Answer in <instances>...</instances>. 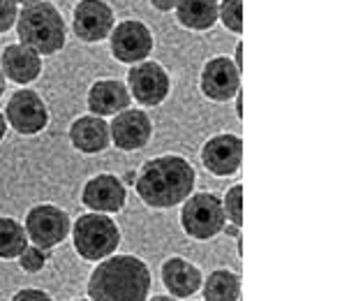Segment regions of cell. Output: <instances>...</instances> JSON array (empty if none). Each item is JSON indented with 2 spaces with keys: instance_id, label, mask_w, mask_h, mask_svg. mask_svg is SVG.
I'll return each mask as SVG.
<instances>
[{
  "instance_id": "cell-12",
  "label": "cell",
  "mask_w": 356,
  "mask_h": 301,
  "mask_svg": "<svg viewBox=\"0 0 356 301\" xmlns=\"http://www.w3.org/2000/svg\"><path fill=\"white\" fill-rule=\"evenodd\" d=\"M199 88L213 102H229L241 91V70L227 56H216L204 65Z\"/></svg>"
},
{
  "instance_id": "cell-18",
  "label": "cell",
  "mask_w": 356,
  "mask_h": 301,
  "mask_svg": "<svg viewBox=\"0 0 356 301\" xmlns=\"http://www.w3.org/2000/svg\"><path fill=\"white\" fill-rule=\"evenodd\" d=\"M70 144H72L79 153L86 155H97L102 150L109 148L111 134H109V123L102 116H79L70 125Z\"/></svg>"
},
{
  "instance_id": "cell-35",
  "label": "cell",
  "mask_w": 356,
  "mask_h": 301,
  "mask_svg": "<svg viewBox=\"0 0 356 301\" xmlns=\"http://www.w3.org/2000/svg\"><path fill=\"white\" fill-rule=\"evenodd\" d=\"M74 301H90V299H74Z\"/></svg>"
},
{
  "instance_id": "cell-1",
  "label": "cell",
  "mask_w": 356,
  "mask_h": 301,
  "mask_svg": "<svg viewBox=\"0 0 356 301\" xmlns=\"http://www.w3.org/2000/svg\"><path fill=\"white\" fill-rule=\"evenodd\" d=\"M197 174L183 155H158L137 169L132 188L148 209H174L192 195Z\"/></svg>"
},
{
  "instance_id": "cell-28",
  "label": "cell",
  "mask_w": 356,
  "mask_h": 301,
  "mask_svg": "<svg viewBox=\"0 0 356 301\" xmlns=\"http://www.w3.org/2000/svg\"><path fill=\"white\" fill-rule=\"evenodd\" d=\"M234 65H236L238 70L243 68V45H236V54H234Z\"/></svg>"
},
{
  "instance_id": "cell-4",
  "label": "cell",
  "mask_w": 356,
  "mask_h": 301,
  "mask_svg": "<svg viewBox=\"0 0 356 301\" xmlns=\"http://www.w3.org/2000/svg\"><path fill=\"white\" fill-rule=\"evenodd\" d=\"M70 234H72L76 255L86 262L104 260L120 246V227L106 213H83L72 223Z\"/></svg>"
},
{
  "instance_id": "cell-14",
  "label": "cell",
  "mask_w": 356,
  "mask_h": 301,
  "mask_svg": "<svg viewBox=\"0 0 356 301\" xmlns=\"http://www.w3.org/2000/svg\"><path fill=\"white\" fill-rule=\"evenodd\" d=\"M81 202L95 213H118L127 202V188L116 174H97L86 181L81 190Z\"/></svg>"
},
{
  "instance_id": "cell-32",
  "label": "cell",
  "mask_w": 356,
  "mask_h": 301,
  "mask_svg": "<svg viewBox=\"0 0 356 301\" xmlns=\"http://www.w3.org/2000/svg\"><path fill=\"white\" fill-rule=\"evenodd\" d=\"M148 301H181V299H176L172 295H158V297H153V299H148Z\"/></svg>"
},
{
  "instance_id": "cell-30",
  "label": "cell",
  "mask_w": 356,
  "mask_h": 301,
  "mask_svg": "<svg viewBox=\"0 0 356 301\" xmlns=\"http://www.w3.org/2000/svg\"><path fill=\"white\" fill-rule=\"evenodd\" d=\"M222 232H225L227 236H238V234H241V227H236V225H225V227H222Z\"/></svg>"
},
{
  "instance_id": "cell-2",
  "label": "cell",
  "mask_w": 356,
  "mask_h": 301,
  "mask_svg": "<svg viewBox=\"0 0 356 301\" xmlns=\"http://www.w3.org/2000/svg\"><path fill=\"white\" fill-rule=\"evenodd\" d=\"M151 269L137 255H109L88 278L90 301H146L151 295Z\"/></svg>"
},
{
  "instance_id": "cell-17",
  "label": "cell",
  "mask_w": 356,
  "mask_h": 301,
  "mask_svg": "<svg viewBox=\"0 0 356 301\" xmlns=\"http://www.w3.org/2000/svg\"><path fill=\"white\" fill-rule=\"evenodd\" d=\"M0 70H3L5 79H12V82L19 86L33 84L35 79H40L42 75V56L35 54L31 47L17 42V45H10L3 49Z\"/></svg>"
},
{
  "instance_id": "cell-29",
  "label": "cell",
  "mask_w": 356,
  "mask_h": 301,
  "mask_svg": "<svg viewBox=\"0 0 356 301\" xmlns=\"http://www.w3.org/2000/svg\"><path fill=\"white\" fill-rule=\"evenodd\" d=\"M234 102H236V118H243V93H236L234 95Z\"/></svg>"
},
{
  "instance_id": "cell-11",
  "label": "cell",
  "mask_w": 356,
  "mask_h": 301,
  "mask_svg": "<svg viewBox=\"0 0 356 301\" xmlns=\"http://www.w3.org/2000/svg\"><path fill=\"white\" fill-rule=\"evenodd\" d=\"M109 134H111V144L118 150L134 153V150H141L151 141L153 123L148 118V114L127 107V109L113 116V121L109 123Z\"/></svg>"
},
{
  "instance_id": "cell-33",
  "label": "cell",
  "mask_w": 356,
  "mask_h": 301,
  "mask_svg": "<svg viewBox=\"0 0 356 301\" xmlns=\"http://www.w3.org/2000/svg\"><path fill=\"white\" fill-rule=\"evenodd\" d=\"M5 88H7V79H5V75H3V70H0V98H3Z\"/></svg>"
},
{
  "instance_id": "cell-6",
  "label": "cell",
  "mask_w": 356,
  "mask_h": 301,
  "mask_svg": "<svg viewBox=\"0 0 356 301\" xmlns=\"http://www.w3.org/2000/svg\"><path fill=\"white\" fill-rule=\"evenodd\" d=\"M24 229L28 236V243L40 246L51 253L58 248L63 241L67 239L70 229H72V220H70L67 211H63L56 204H38L26 213Z\"/></svg>"
},
{
  "instance_id": "cell-22",
  "label": "cell",
  "mask_w": 356,
  "mask_h": 301,
  "mask_svg": "<svg viewBox=\"0 0 356 301\" xmlns=\"http://www.w3.org/2000/svg\"><path fill=\"white\" fill-rule=\"evenodd\" d=\"M218 21H222L227 31H243V0H222L218 3Z\"/></svg>"
},
{
  "instance_id": "cell-9",
  "label": "cell",
  "mask_w": 356,
  "mask_h": 301,
  "mask_svg": "<svg viewBox=\"0 0 356 301\" xmlns=\"http://www.w3.org/2000/svg\"><path fill=\"white\" fill-rule=\"evenodd\" d=\"M109 47H111V56L118 63L134 65V63H141L151 56L153 33L151 28L137 19L120 21L118 26H113V31L109 35Z\"/></svg>"
},
{
  "instance_id": "cell-31",
  "label": "cell",
  "mask_w": 356,
  "mask_h": 301,
  "mask_svg": "<svg viewBox=\"0 0 356 301\" xmlns=\"http://www.w3.org/2000/svg\"><path fill=\"white\" fill-rule=\"evenodd\" d=\"M5 134H7V121H5V114L0 111V141L5 139Z\"/></svg>"
},
{
  "instance_id": "cell-27",
  "label": "cell",
  "mask_w": 356,
  "mask_h": 301,
  "mask_svg": "<svg viewBox=\"0 0 356 301\" xmlns=\"http://www.w3.org/2000/svg\"><path fill=\"white\" fill-rule=\"evenodd\" d=\"M151 5H153L158 12H174L176 0H151Z\"/></svg>"
},
{
  "instance_id": "cell-10",
  "label": "cell",
  "mask_w": 356,
  "mask_h": 301,
  "mask_svg": "<svg viewBox=\"0 0 356 301\" xmlns=\"http://www.w3.org/2000/svg\"><path fill=\"white\" fill-rule=\"evenodd\" d=\"M116 26V17L109 3L104 0H79L72 12V28L74 35L81 42L97 45L106 40Z\"/></svg>"
},
{
  "instance_id": "cell-3",
  "label": "cell",
  "mask_w": 356,
  "mask_h": 301,
  "mask_svg": "<svg viewBox=\"0 0 356 301\" xmlns=\"http://www.w3.org/2000/svg\"><path fill=\"white\" fill-rule=\"evenodd\" d=\"M17 35L21 45L31 47L40 56H54L63 52L67 42V26L54 3H40L21 7L17 17Z\"/></svg>"
},
{
  "instance_id": "cell-13",
  "label": "cell",
  "mask_w": 356,
  "mask_h": 301,
  "mask_svg": "<svg viewBox=\"0 0 356 301\" xmlns=\"http://www.w3.org/2000/svg\"><path fill=\"white\" fill-rule=\"evenodd\" d=\"M204 167L216 176H232L243 162V139L234 132H220L202 146Z\"/></svg>"
},
{
  "instance_id": "cell-16",
  "label": "cell",
  "mask_w": 356,
  "mask_h": 301,
  "mask_svg": "<svg viewBox=\"0 0 356 301\" xmlns=\"http://www.w3.org/2000/svg\"><path fill=\"white\" fill-rule=\"evenodd\" d=\"M162 285L176 299H188L202 290L204 274L197 264H192L185 257H169L160 269Z\"/></svg>"
},
{
  "instance_id": "cell-19",
  "label": "cell",
  "mask_w": 356,
  "mask_h": 301,
  "mask_svg": "<svg viewBox=\"0 0 356 301\" xmlns=\"http://www.w3.org/2000/svg\"><path fill=\"white\" fill-rule=\"evenodd\" d=\"M174 12L188 31H209L218 21V0H176Z\"/></svg>"
},
{
  "instance_id": "cell-8",
  "label": "cell",
  "mask_w": 356,
  "mask_h": 301,
  "mask_svg": "<svg viewBox=\"0 0 356 301\" xmlns=\"http://www.w3.org/2000/svg\"><path fill=\"white\" fill-rule=\"evenodd\" d=\"M5 121L7 125H12L14 132L33 137L49 125V107L35 91L21 88L12 93V98L7 100Z\"/></svg>"
},
{
  "instance_id": "cell-7",
  "label": "cell",
  "mask_w": 356,
  "mask_h": 301,
  "mask_svg": "<svg viewBox=\"0 0 356 301\" xmlns=\"http://www.w3.org/2000/svg\"><path fill=\"white\" fill-rule=\"evenodd\" d=\"M127 91L141 107H160L172 91V79L167 70L155 61L134 63L127 72Z\"/></svg>"
},
{
  "instance_id": "cell-26",
  "label": "cell",
  "mask_w": 356,
  "mask_h": 301,
  "mask_svg": "<svg viewBox=\"0 0 356 301\" xmlns=\"http://www.w3.org/2000/svg\"><path fill=\"white\" fill-rule=\"evenodd\" d=\"M12 301H54L51 295L44 290H38V288H24L19 290L17 295L12 297Z\"/></svg>"
},
{
  "instance_id": "cell-24",
  "label": "cell",
  "mask_w": 356,
  "mask_h": 301,
  "mask_svg": "<svg viewBox=\"0 0 356 301\" xmlns=\"http://www.w3.org/2000/svg\"><path fill=\"white\" fill-rule=\"evenodd\" d=\"M17 260H19L21 271H26V274H40L49 262V250L28 243V246L24 248V253H21Z\"/></svg>"
},
{
  "instance_id": "cell-5",
  "label": "cell",
  "mask_w": 356,
  "mask_h": 301,
  "mask_svg": "<svg viewBox=\"0 0 356 301\" xmlns=\"http://www.w3.org/2000/svg\"><path fill=\"white\" fill-rule=\"evenodd\" d=\"M183 232L190 239L209 241L222 232L227 225V216L222 209V199L216 192H192L183 202L181 209Z\"/></svg>"
},
{
  "instance_id": "cell-34",
  "label": "cell",
  "mask_w": 356,
  "mask_h": 301,
  "mask_svg": "<svg viewBox=\"0 0 356 301\" xmlns=\"http://www.w3.org/2000/svg\"><path fill=\"white\" fill-rule=\"evenodd\" d=\"M17 5H21V7H28V5H35V3H40V0H14Z\"/></svg>"
},
{
  "instance_id": "cell-23",
  "label": "cell",
  "mask_w": 356,
  "mask_h": 301,
  "mask_svg": "<svg viewBox=\"0 0 356 301\" xmlns=\"http://www.w3.org/2000/svg\"><path fill=\"white\" fill-rule=\"evenodd\" d=\"M222 209L232 225H236V227L243 225V185L236 183L227 190V195L222 199Z\"/></svg>"
},
{
  "instance_id": "cell-20",
  "label": "cell",
  "mask_w": 356,
  "mask_h": 301,
  "mask_svg": "<svg viewBox=\"0 0 356 301\" xmlns=\"http://www.w3.org/2000/svg\"><path fill=\"white\" fill-rule=\"evenodd\" d=\"M204 301H238L241 276L229 269H216L202 283Z\"/></svg>"
},
{
  "instance_id": "cell-21",
  "label": "cell",
  "mask_w": 356,
  "mask_h": 301,
  "mask_svg": "<svg viewBox=\"0 0 356 301\" xmlns=\"http://www.w3.org/2000/svg\"><path fill=\"white\" fill-rule=\"evenodd\" d=\"M28 246L26 229L19 220L0 216V260H17Z\"/></svg>"
},
{
  "instance_id": "cell-15",
  "label": "cell",
  "mask_w": 356,
  "mask_h": 301,
  "mask_svg": "<svg viewBox=\"0 0 356 301\" xmlns=\"http://www.w3.org/2000/svg\"><path fill=\"white\" fill-rule=\"evenodd\" d=\"M132 102L130 91L118 79H99L88 88L86 107L92 116H116Z\"/></svg>"
},
{
  "instance_id": "cell-25",
  "label": "cell",
  "mask_w": 356,
  "mask_h": 301,
  "mask_svg": "<svg viewBox=\"0 0 356 301\" xmlns=\"http://www.w3.org/2000/svg\"><path fill=\"white\" fill-rule=\"evenodd\" d=\"M19 17V5L14 0H0V35L12 31Z\"/></svg>"
}]
</instances>
